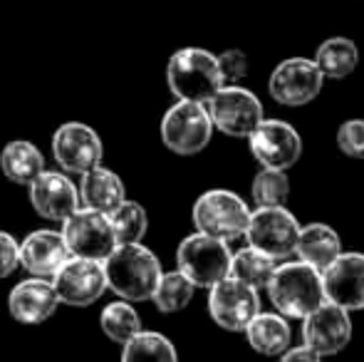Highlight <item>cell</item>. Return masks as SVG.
<instances>
[{
	"label": "cell",
	"instance_id": "cell-1",
	"mask_svg": "<svg viewBox=\"0 0 364 362\" xmlns=\"http://www.w3.org/2000/svg\"><path fill=\"white\" fill-rule=\"evenodd\" d=\"M102 268H105L107 290L129 303L151 300L154 288L164 273L156 253L141 246V241L117 243L114 251L102 261Z\"/></svg>",
	"mask_w": 364,
	"mask_h": 362
},
{
	"label": "cell",
	"instance_id": "cell-2",
	"mask_svg": "<svg viewBox=\"0 0 364 362\" xmlns=\"http://www.w3.org/2000/svg\"><path fill=\"white\" fill-rule=\"evenodd\" d=\"M270 303L280 315L292 320H302L315 308L325 303V288H322V273L305 261H292L275 266L265 285Z\"/></svg>",
	"mask_w": 364,
	"mask_h": 362
},
{
	"label": "cell",
	"instance_id": "cell-3",
	"mask_svg": "<svg viewBox=\"0 0 364 362\" xmlns=\"http://www.w3.org/2000/svg\"><path fill=\"white\" fill-rule=\"evenodd\" d=\"M166 82L176 100L203 102V105L223 87L216 55L201 48L176 50L166 65Z\"/></svg>",
	"mask_w": 364,
	"mask_h": 362
},
{
	"label": "cell",
	"instance_id": "cell-4",
	"mask_svg": "<svg viewBox=\"0 0 364 362\" xmlns=\"http://www.w3.org/2000/svg\"><path fill=\"white\" fill-rule=\"evenodd\" d=\"M191 216L196 223V231L230 243L243 238L250 208L238 193L228 191V188H211L196 198Z\"/></svg>",
	"mask_w": 364,
	"mask_h": 362
},
{
	"label": "cell",
	"instance_id": "cell-5",
	"mask_svg": "<svg viewBox=\"0 0 364 362\" xmlns=\"http://www.w3.org/2000/svg\"><path fill=\"white\" fill-rule=\"evenodd\" d=\"M213 122L203 102L178 100L161 117V142L181 156H193L211 144Z\"/></svg>",
	"mask_w": 364,
	"mask_h": 362
},
{
	"label": "cell",
	"instance_id": "cell-6",
	"mask_svg": "<svg viewBox=\"0 0 364 362\" xmlns=\"http://www.w3.org/2000/svg\"><path fill=\"white\" fill-rule=\"evenodd\" d=\"M176 268L191 280L196 288H211L228 275L230 248L225 241L208 233H191L176 248Z\"/></svg>",
	"mask_w": 364,
	"mask_h": 362
},
{
	"label": "cell",
	"instance_id": "cell-7",
	"mask_svg": "<svg viewBox=\"0 0 364 362\" xmlns=\"http://www.w3.org/2000/svg\"><path fill=\"white\" fill-rule=\"evenodd\" d=\"M297 233L300 223L285 206H258L250 211L243 236L248 246L258 248L273 261H285L295 253Z\"/></svg>",
	"mask_w": 364,
	"mask_h": 362
},
{
	"label": "cell",
	"instance_id": "cell-8",
	"mask_svg": "<svg viewBox=\"0 0 364 362\" xmlns=\"http://www.w3.org/2000/svg\"><path fill=\"white\" fill-rule=\"evenodd\" d=\"M206 110L213 122V129L235 137V139H248V134L263 119L260 100L240 85H223L206 102Z\"/></svg>",
	"mask_w": 364,
	"mask_h": 362
},
{
	"label": "cell",
	"instance_id": "cell-9",
	"mask_svg": "<svg viewBox=\"0 0 364 362\" xmlns=\"http://www.w3.org/2000/svg\"><path fill=\"white\" fill-rule=\"evenodd\" d=\"M63 238L68 243L70 256L105 261L117 246L114 228L109 216L95 208L80 206L63 221Z\"/></svg>",
	"mask_w": 364,
	"mask_h": 362
},
{
	"label": "cell",
	"instance_id": "cell-10",
	"mask_svg": "<svg viewBox=\"0 0 364 362\" xmlns=\"http://www.w3.org/2000/svg\"><path fill=\"white\" fill-rule=\"evenodd\" d=\"M50 283H53L60 303L70 305V308H90L107 290L102 261H92V258L82 256H70L55 271Z\"/></svg>",
	"mask_w": 364,
	"mask_h": 362
},
{
	"label": "cell",
	"instance_id": "cell-11",
	"mask_svg": "<svg viewBox=\"0 0 364 362\" xmlns=\"http://www.w3.org/2000/svg\"><path fill=\"white\" fill-rule=\"evenodd\" d=\"M208 290H211L208 293V313H211L213 323L228 333H243L245 325L260 310L258 290L230 278V275L220 278Z\"/></svg>",
	"mask_w": 364,
	"mask_h": 362
},
{
	"label": "cell",
	"instance_id": "cell-12",
	"mask_svg": "<svg viewBox=\"0 0 364 362\" xmlns=\"http://www.w3.org/2000/svg\"><path fill=\"white\" fill-rule=\"evenodd\" d=\"M250 154L260 166L285 169L297 164L302 154V139L297 129L283 119H260L258 127L248 134Z\"/></svg>",
	"mask_w": 364,
	"mask_h": 362
},
{
	"label": "cell",
	"instance_id": "cell-13",
	"mask_svg": "<svg viewBox=\"0 0 364 362\" xmlns=\"http://www.w3.org/2000/svg\"><path fill=\"white\" fill-rule=\"evenodd\" d=\"M53 156L70 174H85L105 159L102 137L85 122H65L53 134Z\"/></svg>",
	"mask_w": 364,
	"mask_h": 362
},
{
	"label": "cell",
	"instance_id": "cell-14",
	"mask_svg": "<svg viewBox=\"0 0 364 362\" xmlns=\"http://www.w3.org/2000/svg\"><path fill=\"white\" fill-rule=\"evenodd\" d=\"M322 82H325V75L320 73L315 60L290 58L273 70L268 92L283 107H305L322 92Z\"/></svg>",
	"mask_w": 364,
	"mask_h": 362
},
{
	"label": "cell",
	"instance_id": "cell-15",
	"mask_svg": "<svg viewBox=\"0 0 364 362\" xmlns=\"http://www.w3.org/2000/svg\"><path fill=\"white\" fill-rule=\"evenodd\" d=\"M302 340L320 358L342 353L352 340L350 310L325 300L320 308H315L310 315L302 318Z\"/></svg>",
	"mask_w": 364,
	"mask_h": 362
},
{
	"label": "cell",
	"instance_id": "cell-16",
	"mask_svg": "<svg viewBox=\"0 0 364 362\" xmlns=\"http://www.w3.org/2000/svg\"><path fill=\"white\" fill-rule=\"evenodd\" d=\"M325 300L345 310H364V253H340L322 271Z\"/></svg>",
	"mask_w": 364,
	"mask_h": 362
},
{
	"label": "cell",
	"instance_id": "cell-17",
	"mask_svg": "<svg viewBox=\"0 0 364 362\" xmlns=\"http://www.w3.org/2000/svg\"><path fill=\"white\" fill-rule=\"evenodd\" d=\"M30 188V203L38 211V216L48 221H65L73 211L80 208V191L77 183L63 171L43 169L33 181Z\"/></svg>",
	"mask_w": 364,
	"mask_h": 362
},
{
	"label": "cell",
	"instance_id": "cell-18",
	"mask_svg": "<svg viewBox=\"0 0 364 362\" xmlns=\"http://www.w3.org/2000/svg\"><path fill=\"white\" fill-rule=\"evenodd\" d=\"M8 308L15 323L20 325H43L60 308V298L55 293L50 278H25L8 295Z\"/></svg>",
	"mask_w": 364,
	"mask_h": 362
},
{
	"label": "cell",
	"instance_id": "cell-19",
	"mask_svg": "<svg viewBox=\"0 0 364 362\" xmlns=\"http://www.w3.org/2000/svg\"><path fill=\"white\" fill-rule=\"evenodd\" d=\"M68 258L70 251L63 238V231L40 228V231L28 233L20 243V266L30 275H38V278H53L55 271Z\"/></svg>",
	"mask_w": 364,
	"mask_h": 362
},
{
	"label": "cell",
	"instance_id": "cell-20",
	"mask_svg": "<svg viewBox=\"0 0 364 362\" xmlns=\"http://www.w3.org/2000/svg\"><path fill=\"white\" fill-rule=\"evenodd\" d=\"M82 181L77 186L80 191V203L87 208H95V211L109 213L119 206L127 198V188L119 174H114L112 169L105 166H95V169L80 174Z\"/></svg>",
	"mask_w": 364,
	"mask_h": 362
},
{
	"label": "cell",
	"instance_id": "cell-21",
	"mask_svg": "<svg viewBox=\"0 0 364 362\" xmlns=\"http://www.w3.org/2000/svg\"><path fill=\"white\" fill-rule=\"evenodd\" d=\"M295 253L300 261L310 263V266H315L317 271L322 273L342 253L340 233H337L335 228L327 226V223H320V221L300 226Z\"/></svg>",
	"mask_w": 364,
	"mask_h": 362
},
{
	"label": "cell",
	"instance_id": "cell-22",
	"mask_svg": "<svg viewBox=\"0 0 364 362\" xmlns=\"http://www.w3.org/2000/svg\"><path fill=\"white\" fill-rule=\"evenodd\" d=\"M245 338L248 345L260 355H283L292 343V330L285 315H275V313H255L253 320L245 325Z\"/></svg>",
	"mask_w": 364,
	"mask_h": 362
},
{
	"label": "cell",
	"instance_id": "cell-23",
	"mask_svg": "<svg viewBox=\"0 0 364 362\" xmlns=\"http://www.w3.org/2000/svg\"><path fill=\"white\" fill-rule=\"evenodd\" d=\"M0 169H3V176H8L13 183L28 186L45 169V156L33 142L13 139L0 151Z\"/></svg>",
	"mask_w": 364,
	"mask_h": 362
},
{
	"label": "cell",
	"instance_id": "cell-24",
	"mask_svg": "<svg viewBox=\"0 0 364 362\" xmlns=\"http://www.w3.org/2000/svg\"><path fill=\"white\" fill-rule=\"evenodd\" d=\"M315 65L330 80H345L360 65V50L350 38H330L317 48Z\"/></svg>",
	"mask_w": 364,
	"mask_h": 362
},
{
	"label": "cell",
	"instance_id": "cell-25",
	"mask_svg": "<svg viewBox=\"0 0 364 362\" xmlns=\"http://www.w3.org/2000/svg\"><path fill=\"white\" fill-rule=\"evenodd\" d=\"M273 271H275L273 258L260 253L258 248H253V246H245V248H240V251L230 253L228 275L255 290H263L265 285H268Z\"/></svg>",
	"mask_w": 364,
	"mask_h": 362
},
{
	"label": "cell",
	"instance_id": "cell-26",
	"mask_svg": "<svg viewBox=\"0 0 364 362\" xmlns=\"http://www.w3.org/2000/svg\"><path fill=\"white\" fill-rule=\"evenodd\" d=\"M193 290H196V285L176 268L171 273H161L156 288H154L151 303L156 305L159 313H178L191 303Z\"/></svg>",
	"mask_w": 364,
	"mask_h": 362
},
{
	"label": "cell",
	"instance_id": "cell-27",
	"mask_svg": "<svg viewBox=\"0 0 364 362\" xmlns=\"http://www.w3.org/2000/svg\"><path fill=\"white\" fill-rule=\"evenodd\" d=\"M176 348L173 343L161 333L151 330H139L134 338H129L122 345V360L124 362H141V360H159V362H173Z\"/></svg>",
	"mask_w": 364,
	"mask_h": 362
},
{
	"label": "cell",
	"instance_id": "cell-28",
	"mask_svg": "<svg viewBox=\"0 0 364 362\" xmlns=\"http://www.w3.org/2000/svg\"><path fill=\"white\" fill-rule=\"evenodd\" d=\"M100 328L112 343L124 345L129 338H134L141 330V318L134 310V305L129 300H117V303H109L100 315Z\"/></svg>",
	"mask_w": 364,
	"mask_h": 362
},
{
	"label": "cell",
	"instance_id": "cell-29",
	"mask_svg": "<svg viewBox=\"0 0 364 362\" xmlns=\"http://www.w3.org/2000/svg\"><path fill=\"white\" fill-rule=\"evenodd\" d=\"M109 216V223L114 228V236L117 243H139L144 241L146 236V228H149V216H146V208L136 201H124L114 208V211L107 213Z\"/></svg>",
	"mask_w": 364,
	"mask_h": 362
},
{
	"label": "cell",
	"instance_id": "cell-30",
	"mask_svg": "<svg viewBox=\"0 0 364 362\" xmlns=\"http://www.w3.org/2000/svg\"><path fill=\"white\" fill-rule=\"evenodd\" d=\"M290 198V181L285 169H263L253 179V201L258 206H285Z\"/></svg>",
	"mask_w": 364,
	"mask_h": 362
},
{
	"label": "cell",
	"instance_id": "cell-31",
	"mask_svg": "<svg viewBox=\"0 0 364 362\" xmlns=\"http://www.w3.org/2000/svg\"><path fill=\"white\" fill-rule=\"evenodd\" d=\"M337 147L352 159H364V119H347L337 129Z\"/></svg>",
	"mask_w": 364,
	"mask_h": 362
},
{
	"label": "cell",
	"instance_id": "cell-32",
	"mask_svg": "<svg viewBox=\"0 0 364 362\" xmlns=\"http://www.w3.org/2000/svg\"><path fill=\"white\" fill-rule=\"evenodd\" d=\"M216 60L223 85H238L248 75V55L243 50H225V53L216 55Z\"/></svg>",
	"mask_w": 364,
	"mask_h": 362
},
{
	"label": "cell",
	"instance_id": "cell-33",
	"mask_svg": "<svg viewBox=\"0 0 364 362\" xmlns=\"http://www.w3.org/2000/svg\"><path fill=\"white\" fill-rule=\"evenodd\" d=\"M20 266V241L8 231H0V280L15 273Z\"/></svg>",
	"mask_w": 364,
	"mask_h": 362
},
{
	"label": "cell",
	"instance_id": "cell-34",
	"mask_svg": "<svg viewBox=\"0 0 364 362\" xmlns=\"http://www.w3.org/2000/svg\"><path fill=\"white\" fill-rule=\"evenodd\" d=\"M283 360L285 362H317L320 360V355L315 353V350L310 348V345H297V348H288L283 353Z\"/></svg>",
	"mask_w": 364,
	"mask_h": 362
}]
</instances>
